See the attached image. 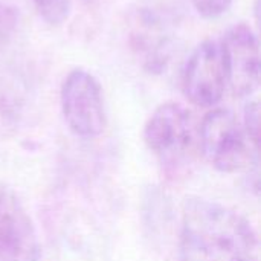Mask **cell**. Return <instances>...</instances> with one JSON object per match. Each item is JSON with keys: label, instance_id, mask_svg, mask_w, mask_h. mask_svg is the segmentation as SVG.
I'll use <instances>...</instances> for the list:
<instances>
[{"label": "cell", "instance_id": "obj_1", "mask_svg": "<svg viewBox=\"0 0 261 261\" xmlns=\"http://www.w3.org/2000/svg\"><path fill=\"white\" fill-rule=\"evenodd\" d=\"M179 261H258L254 226L219 202L188 197L182 206Z\"/></svg>", "mask_w": 261, "mask_h": 261}, {"label": "cell", "instance_id": "obj_2", "mask_svg": "<svg viewBox=\"0 0 261 261\" xmlns=\"http://www.w3.org/2000/svg\"><path fill=\"white\" fill-rule=\"evenodd\" d=\"M199 145L208 164L220 173H237L251 162L252 145L242 121L226 107H213L203 116L199 127Z\"/></svg>", "mask_w": 261, "mask_h": 261}, {"label": "cell", "instance_id": "obj_3", "mask_svg": "<svg viewBox=\"0 0 261 261\" xmlns=\"http://www.w3.org/2000/svg\"><path fill=\"white\" fill-rule=\"evenodd\" d=\"M60 106L67 128L81 139L101 136L107 125L104 93L96 76L83 69H72L61 83Z\"/></svg>", "mask_w": 261, "mask_h": 261}, {"label": "cell", "instance_id": "obj_4", "mask_svg": "<svg viewBox=\"0 0 261 261\" xmlns=\"http://www.w3.org/2000/svg\"><path fill=\"white\" fill-rule=\"evenodd\" d=\"M142 138L159 162L165 165L179 164L188 156L194 142L191 113L179 102H162L148 116Z\"/></svg>", "mask_w": 261, "mask_h": 261}, {"label": "cell", "instance_id": "obj_5", "mask_svg": "<svg viewBox=\"0 0 261 261\" xmlns=\"http://www.w3.org/2000/svg\"><path fill=\"white\" fill-rule=\"evenodd\" d=\"M180 87L191 104L202 109L217 107L228 89L226 66L217 40H205L191 52L182 69Z\"/></svg>", "mask_w": 261, "mask_h": 261}, {"label": "cell", "instance_id": "obj_6", "mask_svg": "<svg viewBox=\"0 0 261 261\" xmlns=\"http://www.w3.org/2000/svg\"><path fill=\"white\" fill-rule=\"evenodd\" d=\"M176 15L147 6L133 14L128 41L141 66L153 75L162 73L174 52Z\"/></svg>", "mask_w": 261, "mask_h": 261}, {"label": "cell", "instance_id": "obj_7", "mask_svg": "<svg viewBox=\"0 0 261 261\" xmlns=\"http://www.w3.org/2000/svg\"><path fill=\"white\" fill-rule=\"evenodd\" d=\"M228 73V89L234 96L248 98L260 86V43L246 23L231 26L219 41Z\"/></svg>", "mask_w": 261, "mask_h": 261}, {"label": "cell", "instance_id": "obj_8", "mask_svg": "<svg viewBox=\"0 0 261 261\" xmlns=\"http://www.w3.org/2000/svg\"><path fill=\"white\" fill-rule=\"evenodd\" d=\"M40 240L23 202L9 187H0V261H38Z\"/></svg>", "mask_w": 261, "mask_h": 261}, {"label": "cell", "instance_id": "obj_9", "mask_svg": "<svg viewBox=\"0 0 261 261\" xmlns=\"http://www.w3.org/2000/svg\"><path fill=\"white\" fill-rule=\"evenodd\" d=\"M72 2L73 0H32L40 18L50 26H60L69 18Z\"/></svg>", "mask_w": 261, "mask_h": 261}, {"label": "cell", "instance_id": "obj_10", "mask_svg": "<svg viewBox=\"0 0 261 261\" xmlns=\"http://www.w3.org/2000/svg\"><path fill=\"white\" fill-rule=\"evenodd\" d=\"M18 29V12L9 5L0 3V54L11 44Z\"/></svg>", "mask_w": 261, "mask_h": 261}, {"label": "cell", "instance_id": "obj_11", "mask_svg": "<svg viewBox=\"0 0 261 261\" xmlns=\"http://www.w3.org/2000/svg\"><path fill=\"white\" fill-rule=\"evenodd\" d=\"M234 0H190L194 11L205 20H217L223 17L232 6Z\"/></svg>", "mask_w": 261, "mask_h": 261}, {"label": "cell", "instance_id": "obj_12", "mask_svg": "<svg viewBox=\"0 0 261 261\" xmlns=\"http://www.w3.org/2000/svg\"><path fill=\"white\" fill-rule=\"evenodd\" d=\"M242 125H243V130H245L251 145L257 150V147H258V102L249 101L246 104Z\"/></svg>", "mask_w": 261, "mask_h": 261}]
</instances>
